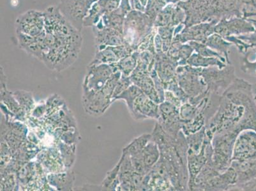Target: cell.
Returning <instances> with one entry per match:
<instances>
[{
  "mask_svg": "<svg viewBox=\"0 0 256 191\" xmlns=\"http://www.w3.org/2000/svg\"><path fill=\"white\" fill-rule=\"evenodd\" d=\"M206 132L216 134L246 130L256 132V101L252 86L244 79L235 78L221 95L217 111L206 126Z\"/></svg>",
  "mask_w": 256,
  "mask_h": 191,
  "instance_id": "1",
  "label": "cell"
},
{
  "mask_svg": "<svg viewBox=\"0 0 256 191\" xmlns=\"http://www.w3.org/2000/svg\"><path fill=\"white\" fill-rule=\"evenodd\" d=\"M152 140L159 146V162L166 170L174 190H188V146L186 136L182 131L176 138L170 136L158 122L152 132Z\"/></svg>",
  "mask_w": 256,
  "mask_h": 191,
  "instance_id": "2",
  "label": "cell"
},
{
  "mask_svg": "<svg viewBox=\"0 0 256 191\" xmlns=\"http://www.w3.org/2000/svg\"><path fill=\"white\" fill-rule=\"evenodd\" d=\"M238 134L234 131H228L218 132L213 136L212 162L214 167L220 173L231 166L232 150Z\"/></svg>",
  "mask_w": 256,
  "mask_h": 191,
  "instance_id": "3",
  "label": "cell"
},
{
  "mask_svg": "<svg viewBox=\"0 0 256 191\" xmlns=\"http://www.w3.org/2000/svg\"><path fill=\"white\" fill-rule=\"evenodd\" d=\"M98 0H60L58 6L60 13L78 31L84 28V20Z\"/></svg>",
  "mask_w": 256,
  "mask_h": 191,
  "instance_id": "4",
  "label": "cell"
},
{
  "mask_svg": "<svg viewBox=\"0 0 256 191\" xmlns=\"http://www.w3.org/2000/svg\"><path fill=\"white\" fill-rule=\"evenodd\" d=\"M236 172V183L232 190L256 191V156L244 162L232 160Z\"/></svg>",
  "mask_w": 256,
  "mask_h": 191,
  "instance_id": "5",
  "label": "cell"
},
{
  "mask_svg": "<svg viewBox=\"0 0 256 191\" xmlns=\"http://www.w3.org/2000/svg\"><path fill=\"white\" fill-rule=\"evenodd\" d=\"M15 30L32 37L41 36L45 32L44 11L29 10L22 14L16 18Z\"/></svg>",
  "mask_w": 256,
  "mask_h": 191,
  "instance_id": "6",
  "label": "cell"
},
{
  "mask_svg": "<svg viewBox=\"0 0 256 191\" xmlns=\"http://www.w3.org/2000/svg\"><path fill=\"white\" fill-rule=\"evenodd\" d=\"M202 76L206 84V92L218 95H222L236 78L232 68L222 71L204 70L202 72Z\"/></svg>",
  "mask_w": 256,
  "mask_h": 191,
  "instance_id": "7",
  "label": "cell"
},
{
  "mask_svg": "<svg viewBox=\"0 0 256 191\" xmlns=\"http://www.w3.org/2000/svg\"><path fill=\"white\" fill-rule=\"evenodd\" d=\"M157 122L168 134L176 138L182 131V120L178 107L166 101L160 103V116Z\"/></svg>",
  "mask_w": 256,
  "mask_h": 191,
  "instance_id": "8",
  "label": "cell"
},
{
  "mask_svg": "<svg viewBox=\"0 0 256 191\" xmlns=\"http://www.w3.org/2000/svg\"><path fill=\"white\" fill-rule=\"evenodd\" d=\"M114 73L110 64H90L84 80L83 92H99L102 90Z\"/></svg>",
  "mask_w": 256,
  "mask_h": 191,
  "instance_id": "9",
  "label": "cell"
},
{
  "mask_svg": "<svg viewBox=\"0 0 256 191\" xmlns=\"http://www.w3.org/2000/svg\"><path fill=\"white\" fill-rule=\"evenodd\" d=\"M256 156V132L246 130L240 132L234 142L232 162H244Z\"/></svg>",
  "mask_w": 256,
  "mask_h": 191,
  "instance_id": "10",
  "label": "cell"
},
{
  "mask_svg": "<svg viewBox=\"0 0 256 191\" xmlns=\"http://www.w3.org/2000/svg\"><path fill=\"white\" fill-rule=\"evenodd\" d=\"M176 79L188 99L196 97L206 90L202 72L178 70Z\"/></svg>",
  "mask_w": 256,
  "mask_h": 191,
  "instance_id": "11",
  "label": "cell"
},
{
  "mask_svg": "<svg viewBox=\"0 0 256 191\" xmlns=\"http://www.w3.org/2000/svg\"><path fill=\"white\" fill-rule=\"evenodd\" d=\"M136 120H146L148 118L158 120L160 116V104L142 92L134 100V106L130 112Z\"/></svg>",
  "mask_w": 256,
  "mask_h": 191,
  "instance_id": "12",
  "label": "cell"
},
{
  "mask_svg": "<svg viewBox=\"0 0 256 191\" xmlns=\"http://www.w3.org/2000/svg\"><path fill=\"white\" fill-rule=\"evenodd\" d=\"M82 104L86 112L90 115L98 116L104 113L112 103L113 99L104 94L103 90L99 92H83Z\"/></svg>",
  "mask_w": 256,
  "mask_h": 191,
  "instance_id": "13",
  "label": "cell"
},
{
  "mask_svg": "<svg viewBox=\"0 0 256 191\" xmlns=\"http://www.w3.org/2000/svg\"><path fill=\"white\" fill-rule=\"evenodd\" d=\"M92 34L96 50H101L107 46L122 45L123 34L117 30L106 27L93 26Z\"/></svg>",
  "mask_w": 256,
  "mask_h": 191,
  "instance_id": "14",
  "label": "cell"
},
{
  "mask_svg": "<svg viewBox=\"0 0 256 191\" xmlns=\"http://www.w3.org/2000/svg\"><path fill=\"white\" fill-rule=\"evenodd\" d=\"M236 172L232 166L214 176L200 188V191L232 190L236 183Z\"/></svg>",
  "mask_w": 256,
  "mask_h": 191,
  "instance_id": "15",
  "label": "cell"
},
{
  "mask_svg": "<svg viewBox=\"0 0 256 191\" xmlns=\"http://www.w3.org/2000/svg\"><path fill=\"white\" fill-rule=\"evenodd\" d=\"M132 84L138 86L145 94L156 103L160 104L159 95L156 90L152 78L144 71H134L130 76Z\"/></svg>",
  "mask_w": 256,
  "mask_h": 191,
  "instance_id": "16",
  "label": "cell"
},
{
  "mask_svg": "<svg viewBox=\"0 0 256 191\" xmlns=\"http://www.w3.org/2000/svg\"><path fill=\"white\" fill-rule=\"evenodd\" d=\"M125 14L120 8L102 17L100 22L94 26L109 28L120 32H123Z\"/></svg>",
  "mask_w": 256,
  "mask_h": 191,
  "instance_id": "17",
  "label": "cell"
},
{
  "mask_svg": "<svg viewBox=\"0 0 256 191\" xmlns=\"http://www.w3.org/2000/svg\"><path fill=\"white\" fill-rule=\"evenodd\" d=\"M142 154L144 166L148 174L156 164L160 158L159 146L152 138L144 148Z\"/></svg>",
  "mask_w": 256,
  "mask_h": 191,
  "instance_id": "18",
  "label": "cell"
},
{
  "mask_svg": "<svg viewBox=\"0 0 256 191\" xmlns=\"http://www.w3.org/2000/svg\"><path fill=\"white\" fill-rule=\"evenodd\" d=\"M151 138H152V135L150 134H142L126 146L123 148V152L127 153L130 156L138 154L143 152L144 148Z\"/></svg>",
  "mask_w": 256,
  "mask_h": 191,
  "instance_id": "19",
  "label": "cell"
},
{
  "mask_svg": "<svg viewBox=\"0 0 256 191\" xmlns=\"http://www.w3.org/2000/svg\"><path fill=\"white\" fill-rule=\"evenodd\" d=\"M206 126V120L203 113L200 112L194 118L188 121H182V132L186 136L200 131Z\"/></svg>",
  "mask_w": 256,
  "mask_h": 191,
  "instance_id": "20",
  "label": "cell"
},
{
  "mask_svg": "<svg viewBox=\"0 0 256 191\" xmlns=\"http://www.w3.org/2000/svg\"><path fill=\"white\" fill-rule=\"evenodd\" d=\"M118 58L114 52L112 46H107L104 50H96L94 57L90 64H116L118 62Z\"/></svg>",
  "mask_w": 256,
  "mask_h": 191,
  "instance_id": "21",
  "label": "cell"
},
{
  "mask_svg": "<svg viewBox=\"0 0 256 191\" xmlns=\"http://www.w3.org/2000/svg\"><path fill=\"white\" fill-rule=\"evenodd\" d=\"M206 136V126L195 134H190L186 136L188 149L195 153H199L203 146Z\"/></svg>",
  "mask_w": 256,
  "mask_h": 191,
  "instance_id": "22",
  "label": "cell"
},
{
  "mask_svg": "<svg viewBox=\"0 0 256 191\" xmlns=\"http://www.w3.org/2000/svg\"><path fill=\"white\" fill-rule=\"evenodd\" d=\"M142 92H144L138 86L132 84L126 90H125L124 92H122L121 94L118 96L114 99V101H115L116 100H124L126 104H127L128 110L130 112L132 110L134 100Z\"/></svg>",
  "mask_w": 256,
  "mask_h": 191,
  "instance_id": "23",
  "label": "cell"
},
{
  "mask_svg": "<svg viewBox=\"0 0 256 191\" xmlns=\"http://www.w3.org/2000/svg\"><path fill=\"white\" fill-rule=\"evenodd\" d=\"M118 70L122 74V76L129 78L134 72L136 66V58L132 56H127L122 58L118 62Z\"/></svg>",
  "mask_w": 256,
  "mask_h": 191,
  "instance_id": "24",
  "label": "cell"
},
{
  "mask_svg": "<svg viewBox=\"0 0 256 191\" xmlns=\"http://www.w3.org/2000/svg\"><path fill=\"white\" fill-rule=\"evenodd\" d=\"M179 112L182 121L192 120L200 112L197 107L192 106L188 102L182 104L179 108Z\"/></svg>",
  "mask_w": 256,
  "mask_h": 191,
  "instance_id": "25",
  "label": "cell"
},
{
  "mask_svg": "<svg viewBox=\"0 0 256 191\" xmlns=\"http://www.w3.org/2000/svg\"><path fill=\"white\" fill-rule=\"evenodd\" d=\"M132 84V82L130 76L129 78H126V76H121V78L120 80L118 81L115 90H114L112 96L114 101V99H115L118 96L121 94L122 92H124V90H126Z\"/></svg>",
  "mask_w": 256,
  "mask_h": 191,
  "instance_id": "26",
  "label": "cell"
},
{
  "mask_svg": "<svg viewBox=\"0 0 256 191\" xmlns=\"http://www.w3.org/2000/svg\"><path fill=\"white\" fill-rule=\"evenodd\" d=\"M164 101L170 102V103L178 107L179 108H180L182 104V102L181 100L173 92L168 90H165Z\"/></svg>",
  "mask_w": 256,
  "mask_h": 191,
  "instance_id": "27",
  "label": "cell"
},
{
  "mask_svg": "<svg viewBox=\"0 0 256 191\" xmlns=\"http://www.w3.org/2000/svg\"><path fill=\"white\" fill-rule=\"evenodd\" d=\"M255 99H256V96H255Z\"/></svg>",
  "mask_w": 256,
  "mask_h": 191,
  "instance_id": "28",
  "label": "cell"
}]
</instances>
